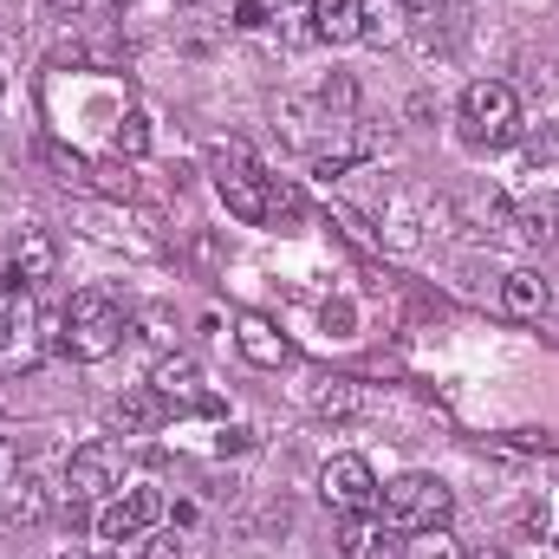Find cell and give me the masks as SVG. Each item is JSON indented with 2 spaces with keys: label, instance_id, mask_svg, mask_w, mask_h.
Instances as JSON below:
<instances>
[{
  "label": "cell",
  "instance_id": "6da1fadb",
  "mask_svg": "<svg viewBox=\"0 0 559 559\" xmlns=\"http://www.w3.org/2000/svg\"><path fill=\"white\" fill-rule=\"evenodd\" d=\"M118 345H124V306L111 293H98V286L72 293V306L59 312V352L79 358V365H98Z\"/></svg>",
  "mask_w": 559,
  "mask_h": 559
},
{
  "label": "cell",
  "instance_id": "7a4b0ae2",
  "mask_svg": "<svg viewBox=\"0 0 559 559\" xmlns=\"http://www.w3.org/2000/svg\"><path fill=\"white\" fill-rule=\"evenodd\" d=\"M449 508H455V495H449V481H436V475H397V481H384L378 488V521L391 527V534H417V527H442L449 521Z\"/></svg>",
  "mask_w": 559,
  "mask_h": 559
},
{
  "label": "cell",
  "instance_id": "3957f363",
  "mask_svg": "<svg viewBox=\"0 0 559 559\" xmlns=\"http://www.w3.org/2000/svg\"><path fill=\"white\" fill-rule=\"evenodd\" d=\"M215 195L228 202V215L235 222H248V228H261V222H274V176H261L254 163H248V150H215Z\"/></svg>",
  "mask_w": 559,
  "mask_h": 559
},
{
  "label": "cell",
  "instance_id": "277c9868",
  "mask_svg": "<svg viewBox=\"0 0 559 559\" xmlns=\"http://www.w3.org/2000/svg\"><path fill=\"white\" fill-rule=\"evenodd\" d=\"M462 131L468 143H514L521 138V98L501 79H475L462 92Z\"/></svg>",
  "mask_w": 559,
  "mask_h": 559
},
{
  "label": "cell",
  "instance_id": "5b68a950",
  "mask_svg": "<svg viewBox=\"0 0 559 559\" xmlns=\"http://www.w3.org/2000/svg\"><path fill=\"white\" fill-rule=\"evenodd\" d=\"M508 215H514V202H508L501 189H488V182L455 189V195L442 202V222H449L455 235H468V241H501V235H508Z\"/></svg>",
  "mask_w": 559,
  "mask_h": 559
},
{
  "label": "cell",
  "instance_id": "8992f818",
  "mask_svg": "<svg viewBox=\"0 0 559 559\" xmlns=\"http://www.w3.org/2000/svg\"><path fill=\"white\" fill-rule=\"evenodd\" d=\"M319 495L332 514H378V475L365 455H332L319 468Z\"/></svg>",
  "mask_w": 559,
  "mask_h": 559
},
{
  "label": "cell",
  "instance_id": "52a82bcc",
  "mask_svg": "<svg viewBox=\"0 0 559 559\" xmlns=\"http://www.w3.org/2000/svg\"><path fill=\"white\" fill-rule=\"evenodd\" d=\"M169 508H163V495L156 488H118L111 501H98V540L105 547H118V540H138V534H150L156 521H163Z\"/></svg>",
  "mask_w": 559,
  "mask_h": 559
},
{
  "label": "cell",
  "instance_id": "ba28073f",
  "mask_svg": "<svg viewBox=\"0 0 559 559\" xmlns=\"http://www.w3.org/2000/svg\"><path fill=\"white\" fill-rule=\"evenodd\" d=\"M150 391H156L169 411L222 417V397L209 391V378H202V365H195V358H163V365H156V378H150Z\"/></svg>",
  "mask_w": 559,
  "mask_h": 559
},
{
  "label": "cell",
  "instance_id": "9c48e42d",
  "mask_svg": "<svg viewBox=\"0 0 559 559\" xmlns=\"http://www.w3.org/2000/svg\"><path fill=\"white\" fill-rule=\"evenodd\" d=\"M118 475H124L118 442H85V449H72V462H66V495H72V501H111V495H118Z\"/></svg>",
  "mask_w": 559,
  "mask_h": 559
},
{
  "label": "cell",
  "instance_id": "30bf717a",
  "mask_svg": "<svg viewBox=\"0 0 559 559\" xmlns=\"http://www.w3.org/2000/svg\"><path fill=\"white\" fill-rule=\"evenodd\" d=\"M59 274V241L39 228V222H20V235H13V286H46V280Z\"/></svg>",
  "mask_w": 559,
  "mask_h": 559
},
{
  "label": "cell",
  "instance_id": "8fae6325",
  "mask_svg": "<svg viewBox=\"0 0 559 559\" xmlns=\"http://www.w3.org/2000/svg\"><path fill=\"white\" fill-rule=\"evenodd\" d=\"M501 312L508 319H547L554 312V280H540L534 267L501 274Z\"/></svg>",
  "mask_w": 559,
  "mask_h": 559
},
{
  "label": "cell",
  "instance_id": "7c38bea8",
  "mask_svg": "<svg viewBox=\"0 0 559 559\" xmlns=\"http://www.w3.org/2000/svg\"><path fill=\"white\" fill-rule=\"evenodd\" d=\"M508 235H514L521 248H547L559 235V195H547V189H540V195H521L514 215H508Z\"/></svg>",
  "mask_w": 559,
  "mask_h": 559
},
{
  "label": "cell",
  "instance_id": "4fadbf2b",
  "mask_svg": "<svg viewBox=\"0 0 559 559\" xmlns=\"http://www.w3.org/2000/svg\"><path fill=\"white\" fill-rule=\"evenodd\" d=\"M235 345H241V358H248V365H261V371H280V365L293 358L286 332H280L274 319H261V312H248V319L235 325Z\"/></svg>",
  "mask_w": 559,
  "mask_h": 559
},
{
  "label": "cell",
  "instance_id": "5bb4252c",
  "mask_svg": "<svg viewBox=\"0 0 559 559\" xmlns=\"http://www.w3.org/2000/svg\"><path fill=\"white\" fill-rule=\"evenodd\" d=\"M105 417H111V429H118V436H150L156 423L169 417V404H163V397L143 384V391H124V397H111V411H105Z\"/></svg>",
  "mask_w": 559,
  "mask_h": 559
},
{
  "label": "cell",
  "instance_id": "9a60e30c",
  "mask_svg": "<svg viewBox=\"0 0 559 559\" xmlns=\"http://www.w3.org/2000/svg\"><path fill=\"white\" fill-rule=\"evenodd\" d=\"M312 33L332 39V46L365 39V0H319V7H312Z\"/></svg>",
  "mask_w": 559,
  "mask_h": 559
},
{
  "label": "cell",
  "instance_id": "2e32d148",
  "mask_svg": "<svg viewBox=\"0 0 559 559\" xmlns=\"http://www.w3.org/2000/svg\"><path fill=\"white\" fill-rule=\"evenodd\" d=\"M391 527L378 521V514H345V527H338V554L345 559H391V540H384Z\"/></svg>",
  "mask_w": 559,
  "mask_h": 559
},
{
  "label": "cell",
  "instance_id": "e0dca14e",
  "mask_svg": "<svg viewBox=\"0 0 559 559\" xmlns=\"http://www.w3.org/2000/svg\"><path fill=\"white\" fill-rule=\"evenodd\" d=\"M365 404H371V391H365V384H352V378H332V384L312 397V411H319V417H332V423L365 417Z\"/></svg>",
  "mask_w": 559,
  "mask_h": 559
},
{
  "label": "cell",
  "instance_id": "ac0fdd59",
  "mask_svg": "<svg viewBox=\"0 0 559 559\" xmlns=\"http://www.w3.org/2000/svg\"><path fill=\"white\" fill-rule=\"evenodd\" d=\"M0 495H7V514H13V521H46V508H52V488H46L39 475H20V488L7 481Z\"/></svg>",
  "mask_w": 559,
  "mask_h": 559
},
{
  "label": "cell",
  "instance_id": "d6986e66",
  "mask_svg": "<svg viewBox=\"0 0 559 559\" xmlns=\"http://www.w3.org/2000/svg\"><path fill=\"white\" fill-rule=\"evenodd\" d=\"M404 559H468V554H462V540H455L449 521H442V527H417V534H404Z\"/></svg>",
  "mask_w": 559,
  "mask_h": 559
},
{
  "label": "cell",
  "instance_id": "ffe728a7",
  "mask_svg": "<svg viewBox=\"0 0 559 559\" xmlns=\"http://www.w3.org/2000/svg\"><path fill=\"white\" fill-rule=\"evenodd\" d=\"M312 7H319V0H267V13H274V26L286 39H319V33H312Z\"/></svg>",
  "mask_w": 559,
  "mask_h": 559
},
{
  "label": "cell",
  "instance_id": "44dd1931",
  "mask_svg": "<svg viewBox=\"0 0 559 559\" xmlns=\"http://www.w3.org/2000/svg\"><path fill=\"white\" fill-rule=\"evenodd\" d=\"M150 150V118L143 111H124L118 118V156H143Z\"/></svg>",
  "mask_w": 559,
  "mask_h": 559
},
{
  "label": "cell",
  "instance_id": "7402d4cb",
  "mask_svg": "<svg viewBox=\"0 0 559 559\" xmlns=\"http://www.w3.org/2000/svg\"><path fill=\"white\" fill-rule=\"evenodd\" d=\"M85 176H92V182H98L105 195H131V189H138L131 163H118V156H111V163H98V169H85Z\"/></svg>",
  "mask_w": 559,
  "mask_h": 559
},
{
  "label": "cell",
  "instance_id": "603a6c76",
  "mask_svg": "<svg viewBox=\"0 0 559 559\" xmlns=\"http://www.w3.org/2000/svg\"><path fill=\"white\" fill-rule=\"evenodd\" d=\"M235 26H241V33H261V26H274L267 0H241V7H235Z\"/></svg>",
  "mask_w": 559,
  "mask_h": 559
},
{
  "label": "cell",
  "instance_id": "cb8c5ba5",
  "mask_svg": "<svg viewBox=\"0 0 559 559\" xmlns=\"http://www.w3.org/2000/svg\"><path fill=\"white\" fill-rule=\"evenodd\" d=\"M13 468H20V442H13V429L0 423V488L13 481Z\"/></svg>",
  "mask_w": 559,
  "mask_h": 559
},
{
  "label": "cell",
  "instance_id": "d4e9b609",
  "mask_svg": "<svg viewBox=\"0 0 559 559\" xmlns=\"http://www.w3.org/2000/svg\"><path fill=\"white\" fill-rule=\"evenodd\" d=\"M527 156H534V163H554V156H559V131H540V138H527Z\"/></svg>",
  "mask_w": 559,
  "mask_h": 559
},
{
  "label": "cell",
  "instance_id": "484cf974",
  "mask_svg": "<svg viewBox=\"0 0 559 559\" xmlns=\"http://www.w3.org/2000/svg\"><path fill=\"white\" fill-rule=\"evenodd\" d=\"M13 299H20V286H0V338L13 332Z\"/></svg>",
  "mask_w": 559,
  "mask_h": 559
},
{
  "label": "cell",
  "instance_id": "4316f807",
  "mask_svg": "<svg viewBox=\"0 0 559 559\" xmlns=\"http://www.w3.org/2000/svg\"><path fill=\"white\" fill-rule=\"evenodd\" d=\"M46 7H52V13H72V20H85V13H92L98 0H46Z\"/></svg>",
  "mask_w": 559,
  "mask_h": 559
},
{
  "label": "cell",
  "instance_id": "83f0119b",
  "mask_svg": "<svg viewBox=\"0 0 559 559\" xmlns=\"http://www.w3.org/2000/svg\"><path fill=\"white\" fill-rule=\"evenodd\" d=\"M475 559H508V554H501V547H488V554H475Z\"/></svg>",
  "mask_w": 559,
  "mask_h": 559
},
{
  "label": "cell",
  "instance_id": "f1b7e54d",
  "mask_svg": "<svg viewBox=\"0 0 559 559\" xmlns=\"http://www.w3.org/2000/svg\"><path fill=\"white\" fill-rule=\"evenodd\" d=\"M66 559H92V554H66Z\"/></svg>",
  "mask_w": 559,
  "mask_h": 559
},
{
  "label": "cell",
  "instance_id": "f546056e",
  "mask_svg": "<svg viewBox=\"0 0 559 559\" xmlns=\"http://www.w3.org/2000/svg\"><path fill=\"white\" fill-rule=\"evenodd\" d=\"M0 52H7V39H0Z\"/></svg>",
  "mask_w": 559,
  "mask_h": 559
},
{
  "label": "cell",
  "instance_id": "4dcf8cb0",
  "mask_svg": "<svg viewBox=\"0 0 559 559\" xmlns=\"http://www.w3.org/2000/svg\"><path fill=\"white\" fill-rule=\"evenodd\" d=\"M118 7H131V0H118Z\"/></svg>",
  "mask_w": 559,
  "mask_h": 559
}]
</instances>
